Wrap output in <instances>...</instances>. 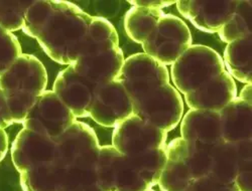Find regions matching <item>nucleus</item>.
<instances>
[{
    "label": "nucleus",
    "instance_id": "nucleus-16",
    "mask_svg": "<svg viewBox=\"0 0 252 191\" xmlns=\"http://www.w3.org/2000/svg\"><path fill=\"white\" fill-rule=\"evenodd\" d=\"M124 60L123 52L117 47L90 55L79 56L71 66L97 88L119 78Z\"/></svg>",
    "mask_w": 252,
    "mask_h": 191
},
{
    "label": "nucleus",
    "instance_id": "nucleus-20",
    "mask_svg": "<svg viewBox=\"0 0 252 191\" xmlns=\"http://www.w3.org/2000/svg\"><path fill=\"white\" fill-rule=\"evenodd\" d=\"M66 174L67 168L55 160L44 162L20 173V184L24 191H60Z\"/></svg>",
    "mask_w": 252,
    "mask_h": 191
},
{
    "label": "nucleus",
    "instance_id": "nucleus-22",
    "mask_svg": "<svg viewBox=\"0 0 252 191\" xmlns=\"http://www.w3.org/2000/svg\"><path fill=\"white\" fill-rule=\"evenodd\" d=\"M119 47L118 34L113 25L100 16H92L79 56L108 51Z\"/></svg>",
    "mask_w": 252,
    "mask_h": 191
},
{
    "label": "nucleus",
    "instance_id": "nucleus-11",
    "mask_svg": "<svg viewBox=\"0 0 252 191\" xmlns=\"http://www.w3.org/2000/svg\"><path fill=\"white\" fill-rule=\"evenodd\" d=\"M132 114V102L118 80L96 88L89 117L97 124L114 128Z\"/></svg>",
    "mask_w": 252,
    "mask_h": 191
},
{
    "label": "nucleus",
    "instance_id": "nucleus-12",
    "mask_svg": "<svg viewBox=\"0 0 252 191\" xmlns=\"http://www.w3.org/2000/svg\"><path fill=\"white\" fill-rule=\"evenodd\" d=\"M96 87L80 76L72 66L59 73L53 92L64 103L76 119L89 117Z\"/></svg>",
    "mask_w": 252,
    "mask_h": 191
},
{
    "label": "nucleus",
    "instance_id": "nucleus-32",
    "mask_svg": "<svg viewBox=\"0 0 252 191\" xmlns=\"http://www.w3.org/2000/svg\"><path fill=\"white\" fill-rule=\"evenodd\" d=\"M8 151V136L4 129H0V162L3 160Z\"/></svg>",
    "mask_w": 252,
    "mask_h": 191
},
{
    "label": "nucleus",
    "instance_id": "nucleus-3",
    "mask_svg": "<svg viewBox=\"0 0 252 191\" xmlns=\"http://www.w3.org/2000/svg\"><path fill=\"white\" fill-rule=\"evenodd\" d=\"M165 162V147L126 156L112 145L101 146L96 163L97 180L107 191H144L158 184Z\"/></svg>",
    "mask_w": 252,
    "mask_h": 191
},
{
    "label": "nucleus",
    "instance_id": "nucleus-31",
    "mask_svg": "<svg viewBox=\"0 0 252 191\" xmlns=\"http://www.w3.org/2000/svg\"><path fill=\"white\" fill-rule=\"evenodd\" d=\"M13 124L6 100L0 90V129H5Z\"/></svg>",
    "mask_w": 252,
    "mask_h": 191
},
{
    "label": "nucleus",
    "instance_id": "nucleus-15",
    "mask_svg": "<svg viewBox=\"0 0 252 191\" xmlns=\"http://www.w3.org/2000/svg\"><path fill=\"white\" fill-rule=\"evenodd\" d=\"M236 97L235 81L225 70L197 90L185 95V100L190 110L219 112Z\"/></svg>",
    "mask_w": 252,
    "mask_h": 191
},
{
    "label": "nucleus",
    "instance_id": "nucleus-2",
    "mask_svg": "<svg viewBox=\"0 0 252 191\" xmlns=\"http://www.w3.org/2000/svg\"><path fill=\"white\" fill-rule=\"evenodd\" d=\"M91 18L69 1L34 0L27 11L23 30L35 38L53 60L71 66L79 57Z\"/></svg>",
    "mask_w": 252,
    "mask_h": 191
},
{
    "label": "nucleus",
    "instance_id": "nucleus-28",
    "mask_svg": "<svg viewBox=\"0 0 252 191\" xmlns=\"http://www.w3.org/2000/svg\"><path fill=\"white\" fill-rule=\"evenodd\" d=\"M183 191H240L235 182H222L212 175L196 179Z\"/></svg>",
    "mask_w": 252,
    "mask_h": 191
},
{
    "label": "nucleus",
    "instance_id": "nucleus-26",
    "mask_svg": "<svg viewBox=\"0 0 252 191\" xmlns=\"http://www.w3.org/2000/svg\"><path fill=\"white\" fill-rule=\"evenodd\" d=\"M33 1H0V27L12 32L23 29L28 9Z\"/></svg>",
    "mask_w": 252,
    "mask_h": 191
},
{
    "label": "nucleus",
    "instance_id": "nucleus-27",
    "mask_svg": "<svg viewBox=\"0 0 252 191\" xmlns=\"http://www.w3.org/2000/svg\"><path fill=\"white\" fill-rule=\"evenodd\" d=\"M22 55V48L16 36L0 27V74L7 70Z\"/></svg>",
    "mask_w": 252,
    "mask_h": 191
},
{
    "label": "nucleus",
    "instance_id": "nucleus-1",
    "mask_svg": "<svg viewBox=\"0 0 252 191\" xmlns=\"http://www.w3.org/2000/svg\"><path fill=\"white\" fill-rule=\"evenodd\" d=\"M127 92L133 114L165 132L175 129L184 114V102L170 82V72L145 54L124 60L117 79Z\"/></svg>",
    "mask_w": 252,
    "mask_h": 191
},
{
    "label": "nucleus",
    "instance_id": "nucleus-13",
    "mask_svg": "<svg viewBox=\"0 0 252 191\" xmlns=\"http://www.w3.org/2000/svg\"><path fill=\"white\" fill-rule=\"evenodd\" d=\"M56 157V139L24 128L11 145V159L19 173L32 167L54 161Z\"/></svg>",
    "mask_w": 252,
    "mask_h": 191
},
{
    "label": "nucleus",
    "instance_id": "nucleus-10",
    "mask_svg": "<svg viewBox=\"0 0 252 191\" xmlns=\"http://www.w3.org/2000/svg\"><path fill=\"white\" fill-rule=\"evenodd\" d=\"M77 119L53 91H45L28 112L24 128L56 139Z\"/></svg>",
    "mask_w": 252,
    "mask_h": 191
},
{
    "label": "nucleus",
    "instance_id": "nucleus-4",
    "mask_svg": "<svg viewBox=\"0 0 252 191\" xmlns=\"http://www.w3.org/2000/svg\"><path fill=\"white\" fill-rule=\"evenodd\" d=\"M48 74L41 61L23 54L0 74L1 90L13 123H23L37 98L46 91Z\"/></svg>",
    "mask_w": 252,
    "mask_h": 191
},
{
    "label": "nucleus",
    "instance_id": "nucleus-18",
    "mask_svg": "<svg viewBox=\"0 0 252 191\" xmlns=\"http://www.w3.org/2000/svg\"><path fill=\"white\" fill-rule=\"evenodd\" d=\"M222 138L236 143L252 140V103L238 96L219 111Z\"/></svg>",
    "mask_w": 252,
    "mask_h": 191
},
{
    "label": "nucleus",
    "instance_id": "nucleus-21",
    "mask_svg": "<svg viewBox=\"0 0 252 191\" xmlns=\"http://www.w3.org/2000/svg\"><path fill=\"white\" fill-rule=\"evenodd\" d=\"M224 67L233 79L252 82V34L229 42L224 51Z\"/></svg>",
    "mask_w": 252,
    "mask_h": 191
},
{
    "label": "nucleus",
    "instance_id": "nucleus-29",
    "mask_svg": "<svg viewBox=\"0 0 252 191\" xmlns=\"http://www.w3.org/2000/svg\"><path fill=\"white\" fill-rule=\"evenodd\" d=\"M252 146L248 147L244 151L239 167L238 171L235 177V184L237 185L240 191H252Z\"/></svg>",
    "mask_w": 252,
    "mask_h": 191
},
{
    "label": "nucleus",
    "instance_id": "nucleus-14",
    "mask_svg": "<svg viewBox=\"0 0 252 191\" xmlns=\"http://www.w3.org/2000/svg\"><path fill=\"white\" fill-rule=\"evenodd\" d=\"M179 12L191 21L199 30L209 33L218 32L226 21L233 14L238 0L227 1H177Z\"/></svg>",
    "mask_w": 252,
    "mask_h": 191
},
{
    "label": "nucleus",
    "instance_id": "nucleus-24",
    "mask_svg": "<svg viewBox=\"0 0 252 191\" xmlns=\"http://www.w3.org/2000/svg\"><path fill=\"white\" fill-rule=\"evenodd\" d=\"M218 34L221 40L227 44L252 34V2L238 0L235 11L218 31Z\"/></svg>",
    "mask_w": 252,
    "mask_h": 191
},
{
    "label": "nucleus",
    "instance_id": "nucleus-23",
    "mask_svg": "<svg viewBox=\"0 0 252 191\" xmlns=\"http://www.w3.org/2000/svg\"><path fill=\"white\" fill-rule=\"evenodd\" d=\"M164 15L160 9H149L132 6L124 16V29L134 42L143 44Z\"/></svg>",
    "mask_w": 252,
    "mask_h": 191
},
{
    "label": "nucleus",
    "instance_id": "nucleus-19",
    "mask_svg": "<svg viewBox=\"0 0 252 191\" xmlns=\"http://www.w3.org/2000/svg\"><path fill=\"white\" fill-rule=\"evenodd\" d=\"M250 146H252V140L236 143L223 140L212 146L210 175L222 182H234L241 157Z\"/></svg>",
    "mask_w": 252,
    "mask_h": 191
},
{
    "label": "nucleus",
    "instance_id": "nucleus-5",
    "mask_svg": "<svg viewBox=\"0 0 252 191\" xmlns=\"http://www.w3.org/2000/svg\"><path fill=\"white\" fill-rule=\"evenodd\" d=\"M211 148L176 138L165 147L166 162L158 181L160 191H183L192 181L210 175Z\"/></svg>",
    "mask_w": 252,
    "mask_h": 191
},
{
    "label": "nucleus",
    "instance_id": "nucleus-7",
    "mask_svg": "<svg viewBox=\"0 0 252 191\" xmlns=\"http://www.w3.org/2000/svg\"><path fill=\"white\" fill-rule=\"evenodd\" d=\"M192 46V34L184 20L166 14L142 44L144 54L164 66L173 63Z\"/></svg>",
    "mask_w": 252,
    "mask_h": 191
},
{
    "label": "nucleus",
    "instance_id": "nucleus-17",
    "mask_svg": "<svg viewBox=\"0 0 252 191\" xmlns=\"http://www.w3.org/2000/svg\"><path fill=\"white\" fill-rule=\"evenodd\" d=\"M181 138L188 142L207 146L223 141L219 112L207 110L187 112L181 120Z\"/></svg>",
    "mask_w": 252,
    "mask_h": 191
},
{
    "label": "nucleus",
    "instance_id": "nucleus-34",
    "mask_svg": "<svg viewBox=\"0 0 252 191\" xmlns=\"http://www.w3.org/2000/svg\"><path fill=\"white\" fill-rule=\"evenodd\" d=\"M144 191H155L153 188H151V189H146V190H144Z\"/></svg>",
    "mask_w": 252,
    "mask_h": 191
},
{
    "label": "nucleus",
    "instance_id": "nucleus-6",
    "mask_svg": "<svg viewBox=\"0 0 252 191\" xmlns=\"http://www.w3.org/2000/svg\"><path fill=\"white\" fill-rule=\"evenodd\" d=\"M224 71L223 58L216 51L206 46L194 45L173 63L171 79L175 88L185 96Z\"/></svg>",
    "mask_w": 252,
    "mask_h": 191
},
{
    "label": "nucleus",
    "instance_id": "nucleus-9",
    "mask_svg": "<svg viewBox=\"0 0 252 191\" xmlns=\"http://www.w3.org/2000/svg\"><path fill=\"white\" fill-rule=\"evenodd\" d=\"M167 132L132 114L112 133V146L126 156H137L166 147Z\"/></svg>",
    "mask_w": 252,
    "mask_h": 191
},
{
    "label": "nucleus",
    "instance_id": "nucleus-25",
    "mask_svg": "<svg viewBox=\"0 0 252 191\" xmlns=\"http://www.w3.org/2000/svg\"><path fill=\"white\" fill-rule=\"evenodd\" d=\"M60 191H107L97 180L96 166L67 169L66 178Z\"/></svg>",
    "mask_w": 252,
    "mask_h": 191
},
{
    "label": "nucleus",
    "instance_id": "nucleus-8",
    "mask_svg": "<svg viewBox=\"0 0 252 191\" xmlns=\"http://www.w3.org/2000/svg\"><path fill=\"white\" fill-rule=\"evenodd\" d=\"M100 147L97 135L91 127L75 121L56 138L55 161L67 169L95 167Z\"/></svg>",
    "mask_w": 252,
    "mask_h": 191
},
{
    "label": "nucleus",
    "instance_id": "nucleus-33",
    "mask_svg": "<svg viewBox=\"0 0 252 191\" xmlns=\"http://www.w3.org/2000/svg\"><path fill=\"white\" fill-rule=\"evenodd\" d=\"M251 95H252V86H251V83H248L241 91L239 98L246 101V102L252 103V96Z\"/></svg>",
    "mask_w": 252,
    "mask_h": 191
},
{
    "label": "nucleus",
    "instance_id": "nucleus-30",
    "mask_svg": "<svg viewBox=\"0 0 252 191\" xmlns=\"http://www.w3.org/2000/svg\"><path fill=\"white\" fill-rule=\"evenodd\" d=\"M177 1H165V0H138V1H128L129 4L135 7L149 9H162L163 7L175 4Z\"/></svg>",
    "mask_w": 252,
    "mask_h": 191
}]
</instances>
